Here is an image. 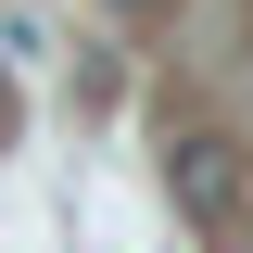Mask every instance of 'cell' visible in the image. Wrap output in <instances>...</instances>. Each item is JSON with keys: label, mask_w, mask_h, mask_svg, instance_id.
Listing matches in <instances>:
<instances>
[{"label": "cell", "mask_w": 253, "mask_h": 253, "mask_svg": "<svg viewBox=\"0 0 253 253\" xmlns=\"http://www.w3.org/2000/svg\"><path fill=\"white\" fill-rule=\"evenodd\" d=\"M165 190H177V215L203 228V241H241V139H215V126H190L177 152H165Z\"/></svg>", "instance_id": "6da1fadb"}, {"label": "cell", "mask_w": 253, "mask_h": 253, "mask_svg": "<svg viewBox=\"0 0 253 253\" xmlns=\"http://www.w3.org/2000/svg\"><path fill=\"white\" fill-rule=\"evenodd\" d=\"M114 13H152V0H114Z\"/></svg>", "instance_id": "7a4b0ae2"}]
</instances>
